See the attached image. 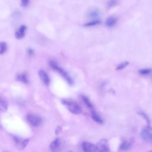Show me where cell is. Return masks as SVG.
<instances>
[{
	"label": "cell",
	"mask_w": 152,
	"mask_h": 152,
	"mask_svg": "<svg viewBox=\"0 0 152 152\" xmlns=\"http://www.w3.org/2000/svg\"><path fill=\"white\" fill-rule=\"evenodd\" d=\"M151 141H152V140H151Z\"/></svg>",
	"instance_id": "f1b7e54d"
},
{
	"label": "cell",
	"mask_w": 152,
	"mask_h": 152,
	"mask_svg": "<svg viewBox=\"0 0 152 152\" xmlns=\"http://www.w3.org/2000/svg\"><path fill=\"white\" fill-rule=\"evenodd\" d=\"M8 109L7 103L2 99L0 97V110L2 111H5Z\"/></svg>",
	"instance_id": "ac0fdd59"
},
{
	"label": "cell",
	"mask_w": 152,
	"mask_h": 152,
	"mask_svg": "<svg viewBox=\"0 0 152 152\" xmlns=\"http://www.w3.org/2000/svg\"><path fill=\"white\" fill-rule=\"evenodd\" d=\"M49 65L53 70H55L56 71H57L65 80V81L68 83V84H69V85L73 84L74 81L70 77V76L68 74V73L62 68L59 66L55 61H50Z\"/></svg>",
	"instance_id": "6da1fadb"
},
{
	"label": "cell",
	"mask_w": 152,
	"mask_h": 152,
	"mask_svg": "<svg viewBox=\"0 0 152 152\" xmlns=\"http://www.w3.org/2000/svg\"><path fill=\"white\" fill-rule=\"evenodd\" d=\"M69 152H72V151H69Z\"/></svg>",
	"instance_id": "83f0119b"
},
{
	"label": "cell",
	"mask_w": 152,
	"mask_h": 152,
	"mask_svg": "<svg viewBox=\"0 0 152 152\" xmlns=\"http://www.w3.org/2000/svg\"><path fill=\"white\" fill-rule=\"evenodd\" d=\"M21 5L23 7H26L28 5L29 0H21Z\"/></svg>",
	"instance_id": "cb8c5ba5"
},
{
	"label": "cell",
	"mask_w": 152,
	"mask_h": 152,
	"mask_svg": "<svg viewBox=\"0 0 152 152\" xmlns=\"http://www.w3.org/2000/svg\"><path fill=\"white\" fill-rule=\"evenodd\" d=\"M28 142H29V140H28V139H25L24 140H21V141H20V142L19 144L20 147L21 148H24L27 146V145L28 144Z\"/></svg>",
	"instance_id": "7402d4cb"
},
{
	"label": "cell",
	"mask_w": 152,
	"mask_h": 152,
	"mask_svg": "<svg viewBox=\"0 0 152 152\" xmlns=\"http://www.w3.org/2000/svg\"><path fill=\"white\" fill-rule=\"evenodd\" d=\"M17 80L20 82L27 84L28 83V80L27 76L25 74H21L17 76Z\"/></svg>",
	"instance_id": "5bb4252c"
},
{
	"label": "cell",
	"mask_w": 152,
	"mask_h": 152,
	"mask_svg": "<svg viewBox=\"0 0 152 152\" xmlns=\"http://www.w3.org/2000/svg\"><path fill=\"white\" fill-rule=\"evenodd\" d=\"M61 141L59 138H56L51 142L49 145V149L51 152H58L61 148Z\"/></svg>",
	"instance_id": "5b68a950"
},
{
	"label": "cell",
	"mask_w": 152,
	"mask_h": 152,
	"mask_svg": "<svg viewBox=\"0 0 152 152\" xmlns=\"http://www.w3.org/2000/svg\"><path fill=\"white\" fill-rule=\"evenodd\" d=\"M88 17H89L90 18H96V17H99L100 15V12L98 10H93L90 11H89L88 12Z\"/></svg>",
	"instance_id": "9a60e30c"
},
{
	"label": "cell",
	"mask_w": 152,
	"mask_h": 152,
	"mask_svg": "<svg viewBox=\"0 0 152 152\" xmlns=\"http://www.w3.org/2000/svg\"><path fill=\"white\" fill-rule=\"evenodd\" d=\"M33 53H34V52H33V50L32 49H28V54L29 55H33Z\"/></svg>",
	"instance_id": "d4e9b609"
},
{
	"label": "cell",
	"mask_w": 152,
	"mask_h": 152,
	"mask_svg": "<svg viewBox=\"0 0 152 152\" xmlns=\"http://www.w3.org/2000/svg\"><path fill=\"white\" fill-rule=\"evenodd\" d=\"M62 103L67 107L68 110L73 114L78 115L82 112L81 107L75 102L62 99Z\"/></svg>",
	"instance_id": "7a4b0ae2"
},
{
	"label": "cell",
	"mask_w": 152,
	"mask_h": 152,
	"mask_svg": "<svg viewBox=\"0 0 152 152\" xmlns=\"http://www.w3.org/2000/svg\"><path fill=\"white\" fill-rule=\"evenodd\" d=\"M100 23H101L100 20H94L93 21H89V22H87V23H85L84 24V26H86V27H92V26L99 25Z\"/></svg>",
	"instance_id": "2e32d148"
},
{
	"label": "cell",
	"mask_w": 152,
	"mask_h": 152,
	"mask_svg": "<svg viewBox=\"0 0 152 152\" xmlns=\"http://www.w3.org/2000/svg\"><path fill=\"white\" fill-rule=\"evenodd\" d=\"M138 113L140 115H141L147 122V127L148 128H150V119L148 118V117L147 116V115L143 112L142 111H140L138 112Z\"/></svg>",
	"instance_id": "d6986e66"
},
{
	"label": "cell",
	"mask_w": 152,
	"mask_h": 152,
	"mask_svg": "<svg viewBox=\"0 0 152 152\" xmlns=\"http://www.w3.org/2000/svg\"><path fill=\"white\" fill-rule=\"evenodd\" d=\"M91 116L92 119L96 122L99 124H102L103 123V119L101 118V117L94 110H91Z\"/></svg>",
	"instance_id": "8fae6325"
},
{
	"label": "cell",
	"mask_w": 152,
	"mask_h": 152,
	"mask_svg": "<svg viewBox=\"0 0 152 152\" xmlns=\"http://www.w3.org/2000/svg\"><path fill=\"white\" fill-rule=\"evenodd\" d=\"M140 136L144 141H148L152 140V134L147 129H144L141 131Z\"/></svg>",
	"instance_id": "9c48e42d"
},
{
	"label": "cell",
	"mask_w": 152,
	"mask_h": 152,
	"mask_svg": "<svg viewBox=\"0 0 152 152\" xmlns=\"http://www.w3.org/2000/svg\"><path fill=\"white\" fill-rule=\"evenodd\" d=\"M152 72L151 68H142L138 70V73L142 75H147L150 74Z\"/></svg>",
	"instance_id": "e0dca14e"
},
{
	"label": "cell",
	"mask_w": 152,
	"mask_h": 152,
	"mask_svg": "<svg viewBox=\"0 0 152 152\" xmlns=\"http://www.w3.org/2000/svg\"><path fill=\"white\" fill-rule=\"evenodd\" d=\"M117 23V19L113 17H109L105 22V24L108 27H112L114 26Z\"/></svg>",
	"instance_id": "7c38bea8"
},
{
	"label": "cell",
	"mask_w": 152,
	"mask_h": 152,
	"mask_svg": "<svg viewBox=\"0 0 152 152\" xmlns=\"http://www.w3.org/2000/svg\"><path fill=\"white\" fill-rule=\"evenodd\" d=\"M149 152H152V151H149Z\"/></svg>",
	"instance_id": "4316f807"
},
{
	"label": "cell",
	"mask_w": 152,
	"mask_h": 152,
	"mask_svg": "<svg viewBox=\"0 0 152 152\" xmlns=\"http://www.w3.org/2000/svg\"><path fill=\"white\" fill-rule=\"evenodd\" d=\"M134 141V140L133 138H132L130 140H127V141H124L120 145L119 149L122 151H126V150H129L131 148V147L132 146Z\"/></svg>",
	"instance_id": "52a82bcc"
},
{
	"label": "cell",
	"mask_w": 152,
	"mask_h": 152,
	"mask_svg": "<svg viewBox=\"0 0 152 152\" xmlns=\"http://www.w3.org/2000/svg\"><path fill=\"white\" fill-rule=\"evenodd\" d=\"M82 147L84 152H97L96 145L88 142H84Z\"/></svg>",
	"instance_id": "8992f818"
},
{
	"label": "cell",
	"mask_w": 152,
	"mask_h": 152,
	"mask_svg": "<svg viewBox=\"0 0 152 152\" xmlns=\"http://www.w3.org/2000/svg\"><path fill=\"white\" fill-rule=\"evenodd\" d=\"M27 120L28 124L33 127H37L40 126L42 122V119L39 116L31 113L27 115Z\"/></svg>",
	"instance_id": "3957f363"
},
{
	"label": "cell",
	"mask_w": 152,
	"mask_h": 152,
	"mask_svg": "<svg viewBox=\"0 0 152 152\" xmlns=\"http://www.w3.org/2000/svg\"><path fill=\"white\" fill-rule=\"evenodd\" d=\"M98 152H109L110 149L107 140L103 138L96 145Z\"/></svg>",
	"instance_id": "277c9868"
},
{
	"label": "cell",
	"mask_w": 152,
	"mask_h": 152,
	"mask_svg": "<svg viewBox=\"0 0 152 152\" xmlns=\"http://www.w3.org/2000/svg\"><path fill=\"white\" fill-rule=\"evenodd\" d=\"M116 1L115 0H111L109 2H108V7H113V5H115L116 4Z\"/></svg>",
	"instance_id": "603a6c76"
},
{
	"label": "cell",
	"mask_w": 152,
	"mask_h": 152,
	"mask_svg": "<svg viewBox=\"0 0 152 152\" xmlns=\"http://www.w3.org/2000/svg\"><path fill=\"white\" fill-rule=\"evenodd\" d=\"M129 64V62H127V61H125V62H121L120 64H119L116 67V70H121V69H124L126 66H127Z\"/></svg>",
	"instance_id": "44dd1931"
},
{
	"label": "cell",
	"mask_w": 152,
	"mask_h": 152,
	"mask_svg": "<svg viewBox=\"0 0 152 152\" xmlns=\"http://www.w3.org/2000/svg\"><path fill=\"white\" fill-rule=\"evenodd\" d=\"M39 75L44 84H45L46 86H48L50 83V78L48 74L43 70H40L39 72Z\"/></svg>",
	"instance_id": "ba28073f"
},
{
	"label": "cell",
	"mask_w": 152,
	"mask_h": 152,
	"mask_svg": "<svg viewBox=\"0 0 152 152\" xmlns=\"http://www.w3.org/2000/svg\"><path fill=\"white\" fill-rule=\"evenodd\" d=\"M7 49V45L6 43L1 42H0V55H2L5 52Z\"/></svg>",
	"instance_id": "ffe728a7"
},
{
	"label": "cell",
	"mask_w": 152,
	"mask_h": 152,
	"mask_svg": "<svg viewBox=\"0 0 152 152\" xmlns=\"http://www.w3.org/2000/svg\"><path fill=\"white\" fill-rule=\"evenodd\" d=\"M81 98H82L83 101L84 102L85 104L87 106V107L88 108H89L91 110H94L93 104L91 103V102H90V100H89V99H88L87 96H81Z\"/></svg>",
	"instance_id": "4fadbf2b"
},
{
	"label": "cell",
	"mask_w": 152,
	"mask_h": 152,
	"mask_svg": "<svg viewBox=\"0 0 152 152\" xmlns=\"http://www.w3.org/2000/svg\"><path fill=\"white\" fill-rule=\"evenodd\" d=\"M26 27L25 26H21L18 30L15 32V36L17 39H21L24 36V34L26 32Z\"/></svg>",
	"instance_id": "30bf717a"
},
{
	"label": "cell",
	"mask_w": 152,
	"mask_h": 152,
	"mask_svg": "<svg viewBox=\"0 0 152 152\" xmlns=\"http://www.w3.org/2000/svg\"><path fill=\"white\" fill-rule=\"evenodd\" d=\"M61 126H58L56 129V134H58L61 131Z\"/></svg>",
	"instance_id": "484cf974"
}]
</instances>
